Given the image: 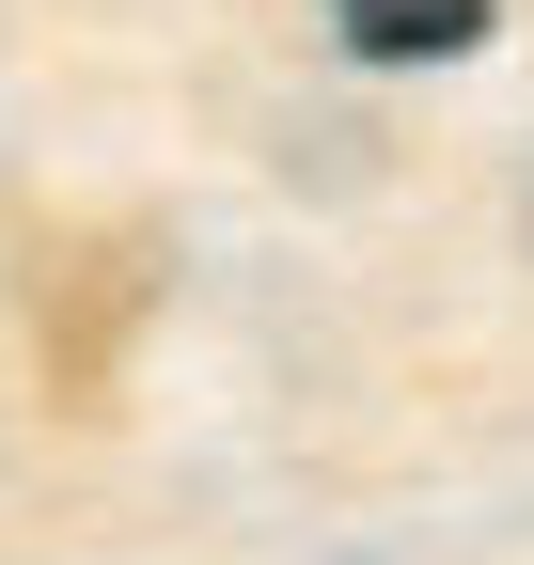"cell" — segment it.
I'll use <instances>...</instances> for the list:
<instances>
[{
    "label": "cell",
    "mask_w": 534,
    "mask_h": 565,
    "mask_svg": "<svg viewBox=\"0 0 534 565\" xmlns=\"http://www.w3.org/2000/svg\"><path fill=\"white\" fill-rule=\"evenodd\" d=\"M503 0H330V32H346L362 63H456V47H488Z\"/></svg>",
    "instance_id": "1"
}]
</instances>
